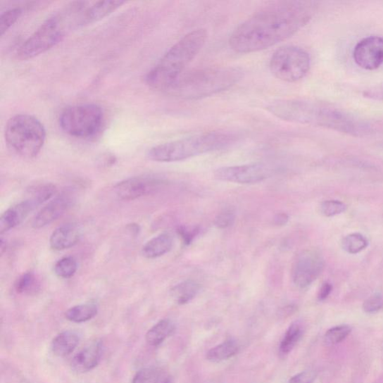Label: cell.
Listing matches in <instances>:
<instances>
[{
	"label": "cell",
	"instance_id": "6da1fadb",
	"mask_svg": "<svg viewBox=\"0 0 383 383\" xmlns=\"http://www.w3.org/2000/svg\"><path fill=\"white\" fill-rule=\"evenodd\" d=\"M318 3L308 0H287L262 7L234 30L230 39L232 49L251 54L277 44L291 37L313 19Z\"/></svg>",
	"mask_w": 383,
	"mask_h": 383
},
{
	"label": "cell",
	"instance_id": "7a4b0ae2",
	"mask_svg": "<svg viewBox=\"0 0 383 383\" xmlns=\"http://www.w3.org/2000/svg\"><path fill=\"white\" fill-rule=\"evenodd\" d=\"M266 109L285 122L326 127L354 136H360L368 130V126L362 122L320 102L281 99L271 102Z\"/></svg>",
	"mask_w": 383,
	"mask_h": 383
},
{
	"label": "cell",
	"instance_id": "3957f363",
	"mask_svg": "<svg viewBox=\"0 0 383 383\" xmlns=\"http://www.w3.org/2000/svg\"><path fill=\"white\" fill-rule=\"evenodd\" d=\"M89 2H74L47 18L18 50L20 59H29L49 51L72 30L87 25L86 12Z\"/></svg>",
	"mask_w": 383,
	"mask_h": 383
},
{
	"label": "cell",
	"instance_id": "277c9868",
	"mask_svg": "<svg viewBox=\"0 0 383 383\" xmlns=\"http://www.w3.org/2000/svg\"><path fill=\"white\" fill-rule=\"evenodd\" d=\"M244 76L242 68L231 66L185 71L165 93L182 100H199L231 89Z\"/></svg>",
	"mask_w": 383,
	"mask_h": 383
},
{
	"label": "cell",
	"instance_id": "5b68a950",
	"mask_svg": "<svg viewBox=\"0 0 383 383\" xmlns=\"http://www.w3.org/2000/svg\"><path fill=\"white\" fill-rule=\"evenodd\" d=\"M206 29L193 30L175 44L148 73L147 85L151 89L166 92L175 81L184 73L187 66L206 45Z\"/></svg>",
	"mask_w": 383,
	"mask_h": 383
},
{
	"label": "cell",
	"instance_id": "8992f818",
	"mask_svg": "<svg viewBox=\"0 0 383 383\" xmlns=\"http://www.w3.org/2000/svg\"><path fill=\"white\" fill-rule=\"evenodd\" d=\"M234 139L232 135L222 132H207L161 144L151 148L147 156L155 162L182 161L224 149Z\"/></svg>",
	"mask_w": 383,
	"mask_h": 383
},
{
	"label": "cell",
	"instance_id": "52a82bcc",
	"mask_svg": "<svg viewBox=\"0 0 383 383\" xmlns=\"http://www.w3.org/2000/svg\"><path fill=\"white\" fill-rule=\"evenodd\" d=\"M4 136L9 149L20 157L32 159L44 146L46 130L37 118L19 114L8 119Z\"/></svg>",
	"mask_w": 383,
	"mask_h": 383
},
{
	"label": "cell",
	"instance_id": "ba28073f",
	"mask_svg": "<svg viewBox=\"0 0 383 383\" xmlns=\"http://www.w3.org/2000/svg\"><path fill=\"white\" fill-rule=\"evenodd\" d=\"M58 123L70 137L91 139L101 131L104 123V113L97 104L71 106L65 108L60 115Z\"/></svg>",
	"mask_w": 383,
	"mask_h": 383
},
{
	"label": "cell",
	"instance_id": "9c48e42d",
	"mask_svg": "<svg viewBox=\"0 0 383 383\" xmlns=\"http://www.w3.org/2000/svg\"><path fill=\"white\" fill-rule=\"evenodd\" d=\"M310 68V57L303 48L293 45L281 46L274 52L270 61L272 75L286 82L303 79Z\"/></svg>",
	"mask_w": 383,
	"mask_h": 383
},
{
	"label": "cell",
	"instance_id": "30bf717a",
	"mask_svg": "<svg viewBox=\"0 0 383 383\" xmlns=\"http://www.w3.org/2000/svg\"><path fill=\"white\" fill-rule=\"evenodd\" d=\"M274 170L266 163H256L220 168L214 172L220 181L236 184H256L270 177Z\"/></svg>",
	"mask_w": 383,
	"mask_h": 383
},
{
	"label": "cell",
	"instance_id": "8fae6325",
	"mask_svg": "<svg viewBox=\"0 0 383 383\" xmlns=\"http://www.w3.org/2000/svg\"><path fill=\"white\" fill-rule=\"evenodd\" d=\"M325 268V259L318 251H302L295 260L292 268V280L299 289H306L313 284Z\"/></svg>",
	"mask_w": 383,
	"mask_h": 383
},
{
	"label": "cell",
	"instance_id": "7c38bea8",
	"mask_svg": "<svg viewBox=\"0 0 383 383\" xmlns=\"http://www.w3.org/2000/svg\"><path fill=\"white\" fill-rule=\"evenodd\" d=\"M353 57L356 64L367 70H375L383 65V37L368 36L354 47Z\"/></svg>",
	"mask_w": 383,
	"mask_h": 383
},
{
	"label": "cell",
	"instance_id": "4fadbf2b",
	"mask_svg": "<svg viewBox=\"0 0 383 383\" xmlns=\"http://www.w3.org/2000/svg\"><path fill=\"white\" fill-rule=\"evenodd\" d=\"M163 184L162 180L153 176L130 177L119 182L115 187L119 199L132 201L149 195Z\"/></svg>",
	"mask_w": 383,
	"mask_h": 383
},
{
	"label": "cell",
	"instance_id": "5bb4252c",
	"mask_svg": "<svg viewBox=\"0 0 383 383\" xmlns=\"http://www.w3.org/2000/svg\"><path fill=\"white\" fill-rule=\"evenodd\" d=\"M74 198L72 194L64 193L47 203L35 215L32 221L34 229H42L58 220L70 208Z\"/></svg>",
	"mask_w": 383,
	"mask_h": 383
},
{
	"label": "cell",
	"instance_id": "9a60e30c",
	"mask_svg": "<svg viewBox=\"0 0 383 383\" xmlns=\"http://www.w3.org/2000/svg\"><path fill=\"white\" fill-rule=\"evenodd\" d=\"M103 353V343L94 340L84 346L72 359L71 368L79 374L87 373L97 367Z\"/></svg>",
	"mask_w": 383,
	"mask_h": 383
},
{
	"label": "cell",
	"instance_id": "2e32d148",
	"mask_svg": "<svg viewBox=\"0 0 383 383\" xmlns=\"http://www.w3.org/2000/svg\"><path fill=\"white\" fill-rule=\"evenodd\" d=\"M38 206L30 198L8 209L0 218V233L4 234L25 220Z\"/></svg>",
	"mask_w": 383,
	"mask_h": 383
},
{
	"label": "cell",
	"instance_id": "e0dca14e",
	"mask_svg": "<svg viewBox=\"0 0 383 383\" xmlns=\"http://www.w3.org/2000/svg\"><path fill=\"white\" fill-rule=\"evenodd\" d=\"M81 231L75 224H65L57 227L50 238V245L56 251H62L76 245L80 239Z\"/></svg>",
	"mask_w": 383,
	"mask_h": 383
},
{
	"label": "cell",
	"instance_id": "ac0fdd59",
	"mask_svg": "<svg viewBox=\"0 0 383 383\" xmlns=\"http://www.w3.org/2000/svg\"><path fill=\"white\" fill-rule=\"evenodd\" d=\"M172 245V235L170 233L165 232L150 239V241L142 247V254L146 258H157L169 253Z\"/></svg>",
	"mask_w": 383,
	"mask_h": 383
},
{
	"label": "cell",
	"instance_id": "d6986e66",
	"mask_svg": "<svg viewBox=\"0 0 383 383\" xmlns=\"http://www.w3.org/2000/svg\"><path fill=\"white\" fill-rule=\"evenodd\" d=\"M80 341L79 334L75 331H65L57 335L51 343L53 353L59 357H65L74 352Z\"/></svg>",
	"mask_w": 383,
	"mask_h": 383
},
{
	"label": "cell",
	"instance_id": "ffe728a7",
	"mask_svg": "<svg viewBox=\"0 0 383 383\" xmlns=\"http://www.w3.org/2000/svg\"><path fill=\"white\" fill-rule=\"evenodd\" d=\"M124 1H99L89 2L87 10V20L89 24L99 21L113 13L120 7L123 6Z\"/></svg>",
	"mask_w": 383,
	"mask_h": 383
},
{
	"label": "cell",
	"instance_id": "44dd1931",
	"mask_svg": "<svg viewBox=\"0 0 383 383\" xmlns=\"http://www.w3.org/2000/svg\"><path fill=\"white\" fill-rule=\"evenodd\" d=\"M175 330V326L172 320H162L149 330L146 337V341L151 346H159L167 338L171 337Z\"/></svg>",
	"mask_w": 383,
	"mask_h": 383
},
{
	"label": "cell",
	"instance_id": "7402d4cb",
	"mask_svg": "<svg viewBox=\"0 0 383 383\" xmlns=\"http://www.w3.org/2000/svg\"><path fill=\"white\" fill-rule=\"evenodd\" d=\"M201 285L194 280H187L172 287L171 296L179 305H184L192 301L199 292Z\"/></svg>",
	"mask_w": 383,
	"mask_h": 383
},
{
	"label": "cell",
	"instance_id": "603a6c76",
	"mask_svg": "<svg viewBox=\"0 0 383 383\" xmlns=\"http://www.w3.org/2000/svg\"><path fill=\"white\" fill-rule=\"evenodd\" d=\"M239 346L237 342L230 339L213 347L206 355L208 361L220 363L234 356L239 352Z\"/></svg>",
	"mask_w": 383,
	"mask_h": 383
},
{
	"label": "cell",
	"instance_id": "cb8c5ba5",
	"mask_svg": "<svg viewBox=\"0 0 383 383\" xmlns=\"http://www.w3.org/2000/svg\"><path fill=\"white\" fill-rule=\"evenodd\" d=\"M303 334V327L301 322H295L285 332L280 345V355L286 357L294 349Z\"/></svg>",
	"mask_w": 383,
	"mask_h": 383
},
{
	"label": "cell",
	"instance_id": "d4e9b609",
	"mask_svg": "<svg viewBox=\"0 0 383 383\" xmlns=\"http://www.w3.org/2000/svg\"><path fill=\"white\" fill-rule=\"evenodd\" d=\"M98 314V307L94 303L78 305L69 308L65 318L70 322L80 323L87 322Z\"/></svg>",
	"mask_w": 383,
	"mask_h": 383
},
{
	"label": "cell",
	"instance_id": "484cf974",
	"mask_svg": "<svg viewBox=\"0 0 383 383\" xmlns=\"http://www.w3.org/2000/svg\"><path fill=\"white\" fill-rule=\"evenodd\" d=\"M342 248L347 253L355 255L361 253L368 246V239L359 233L346 236L342 239Z\"/></svg>",
	"mask_w": 383,
	"mask_h": 383
},
{
	"label": "cell",
	"instance_id": "4316f807",
	"mask_svg": "<svg viewBox=\"0 0 383 383\" xmlns=\"http://www.w3.org/2000/svg\"><path fill=\"white\" fill-rule=\"evenodd\" d=\"M77 270V262L73 257H65L59 260L54 267V272L58 277L68 279Z\"/></svg>",
	"mask_w": 383,
	"mask_h": 383
},
{
	"label": "cell",
	"instance_id": "83f0119b",
	"mask_svg": "<svg viewBox=\"0 0 383 383\" xmlns=\"http://www.w3.org/2000/svg\"><path fill=\"white\" fill-rule=\"evenodd\" d=\"M349 325H339L329 329L325 335V342L327 346L338 344L345 340L351 333Z\"/></svg>",
	"mask_w": 383,
	"mask_h": 383
},
{
	"label": "cell",
	"instance_id": "f1b7e54d",
	"mask_svg": "<svg viewBox=\"0 0 383 383\" xmlns=\"http://www.w3.org/2000/svg\"><path fill=\"white\" fill-rule=\"evenodd\" d=\"M38 282L33 272H26L15 282V290L18 294H30L38 289Z\"/></svg>",
	"mask_w": 383,
	"mask_h": 383
},
{
	"label": "cell",
	"instance_id": "f546056e",
	"mask_svg": "<svg viewBox=\"0 0 383 383\" xmlns=\"http://www.w3.org/2000/svg\"><path fill=\"white\" fill-rule=\"evenodd\" d=\"M23 14L20 8L9 9L0 17V34L4 35L18 21Z\"/></svg>",
	"mask_w": 383,
	"mask_h": 383
},
{
	"label": "cell",
	"instance_id": "4dcf8cb0",
	"mask_svg": "<svg viewBox=\"0 0 383 383\" xmlns=\"http://www.w3.org/2000/svg\"><path fill=\"white\" fill-rule=\"evenodd\" d=\"M320 209L323 215L332 218L334 215H337L345 212L346 206L344 202L338 200H328L321 203Z\"/></svg>",
	"mask_w": 383,
	"mask_h": 383
},
{
	"label": "cell",
	"instance_id": "1f68e13d",
	"mask_svg": "<svg viewBox=\"0 0 383 383\" xmlns=\"http://www.w3.org/2000/svg\"><path fill=\"white\" fill-rule=\"evenodd\" d=\"M161 376V371L157 368H144L137 373L132 383H158Z\"/></svg>",
	"mask_w": 383,
	"mask_h": 383
},
{
	"label": "cell",
	"instance_id": "d6a6232c",
	"mask_svg": "<svg viewBox=\"0 0 383 383\" xmlns=\"http://www.w3.org/2000/svg\"><path fill=\"white\" fill-rule=\"evenodd\" d=\"M235 218V213L232 211L225 210L215 217L214 224L220 230L227 229L234 224Z\"/></svg>",
	"mask_w": 383,
	"mask_h": 383
},
{
	"label": "cell",
	"instance_id": "836d02e7",
	"mask_svg": "<svg viewBox=\"0 0 383 383\" xmlns=\"http://www.w3.org/2000/svg\"><path fill=\"white\" fill-rule=\"evenodd\" d=\"M383 306V299L380 294L370 296L364 302L363 308L365 313H377Z\"/></svg>",
	"mask_w": 383,
	"mask_h": 383
},
{
	"label": "cell",
	"instance_id": "e575fe53",
	"mask_svg": "<svg viewBox=\"0 0 383 383\" xmlns=\"http://www.w3.org/2000/svg\"><path fill=\"white\" fill-rule=\"evenodd\" d=\"M316 378V374L314 371H303L293 377L289 383H313Z\"/></svg>",
	"mask_w": 383,
	"mask_h": 383
},
{
	"label": "cell",
	"instance_id": "d590c367",
	"mask_svg": "<svg viewBox=\"0 0 383 383\" xmlns=\"http://www.w3.org/2000/svg\"><path fill=\"white\" fill-rule=\"evenodd\" d=\"M199 230L194 227V229H187L186 227H181L178 230V234L183 239L184 242L186 244H189L194 237L197 234Z\"/></svg>",
	"mask_w": 383,
	"mask_h": 383
},
{
	"label": "cell",
	"instance_id": "8d00e7d4",
	"mask_svg": "<svg viewBox=\"0 0 383 383\" xmlns=\"http://www.w3.org/2000/svg\"><path fill=\"white\" fill-rule=\"evenodd\" d=\"M332 291V286L329 282L323 283L319 290L318 299L320 301H325V299L330 295Z\"/></svg>",
	"mask_w": 383,
	"mask_h": 383
},
{
	"label": "cell",
	"instance_id": "74e56055",
	"mask_svg": "<svg viewBox=\"0 0 383 383\" xmlns=\"http://www.w3.org/2000/svg\"><path fill=\"white\" fill-rule=\"evenodd\" d=\"M289 215L286 213H281L275 215L274 223L277 225H284L289 222Z\"/></svg>",
	"mask_w": 383,
	"mask_h": 383
},
{
	"label": "cell",
	"instance_id": "f35d334b",
	"mask_svg": "<svg viewBox=\"0 0 383 383\" xmlns=\"http://www.w3.org/2000/svg\"><path fill=\"white\" fill-rule=\"evenodd\" d=\"M6 249V244L4 241V239H1V246H0V250H1V254H4V250Z\"/></svg>",
	"mask_w": 383,
	"mask_h": 383
},
{
	"label": "cell",
	"instance_id": "ab89813d",
	"mask_svg": "<svg viewBox=\"0 0 383 383\" xmlns=\"http://www.w3.org/2000/svg\"><path fill=\"white\" fill-rule=\"evenodd\" d=\"M163 383H171V382H170V380H166V381H165V382H163Z\"/></svg>",
	"mask_w": 383,
	"mask_h": 383
}]
</instances>
